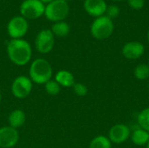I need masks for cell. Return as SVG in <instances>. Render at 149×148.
Masks as SVG:
<instances>
[{
	"label": "cell",
	"mask_w": 149,
	"mask_h": 148,
	"mask_svg": "<svg viewBox=\"0 0 149 148\" xmlns=\"http://www.w3.org/2000/svg\"><path fill=\"white\" fill-rule=\"evenodd\" d=\"M131 140L132 142L139 147L147 145V143L148 142L149 140V133L139 128L137 130H134L132 133H131Z\"/></svg>",
	"instance_id": "15"
},
{
	"label": "cell",
	"mask_w": 149,
	"mask_h": 148,
	"mask_svg": "<svg viewBox=\"0 0 149 148\" xmlns=\"http://www.w3.org/2000/svg\"><path fill=\"white\" fill-rule=\"evenodd\" d=\"M19 135L17 129L9 126L0 128V147L11 148L18 142Z\"/></svg>",
	"instance_id": "10"
},
{
	"label": "cell",
	"mask_w": 149,
	"mask_h": 148,
	"mask_svg": "<svg viewBox=\"0 0 149 148\" xmlns=\"http://www.w3.org/2000/svg\"><path fill=\"white\" fill-rule=\"evenodd\" d=\"M25 120H26V117H25L24 112L20 109H16L12 111L9 115V118H8L9 126L12 128L17 129L24 124Z\"/></svg>",
	"instance_id": "14"
},
{
	"label": "cell",
	"mask_w": 149,
	"mask_h": 148,
	"mask_svg": "<svg viewBox=\"0 0 149 148\" xmlns=\"http://www.w3.org/2000/svg\"><path fill=\"white\" fill-rule=\"evenodd\" d=\"M54 35L51 30L45 29L40 31L35 38V46L38 52L42 54L49 53L54 47Z\"/></svg>",
	"instance_id": "8"
},
{
	"label": "cell",
	"mask_w": 149,
	"mask_h": 148,
	"mask_svg": "<svg viewBox=\"0 0 149 148\" xmlns=\"http://www.w3.org/2000/svg\"><path fill=\"white\" fill-rule=\"evenodd\" d=\"M72 89H73L74 93L79 97H84L88 92L87 87L82 83H75L72 86Z\"/></svg>",
	"instance_id": "21"
},
{
	"label": "cell",
	"mask_w": 149,
	"mask_h": 148,
	"mask_svg": "<svg viewBox=\"0 0 149 148\" xmlns=\"http://www.w3.org/2000/svg\"><path fill=\"white\" fill-rule=\"evenodd\" d=\"M89 148H112V142L108 137L99 135L91 140Z\"/></svg>",
	"instance_id": "17"
},
{
	"label": "cell",
	"mask_w": 149,
	"mask_h": 148,
	"mask_svg": "<svg viewBox=\"0 0 149 148\" xmlns=\"http://www.w3.org/2000/svg\"><path fill=\"white\" fill-rule=\"evenodd\" d=\"M7 54L10 60L17 66H24L31 58V47L30 44L22 39H11L7 44Z\"/></svg>",
	"instance_id": "1"
},
{
	"label": "cell",
	"mask_w": 149,
	"mask_h": 148,
	"mask_svg": "<svg viewBox=\"0 0 149 148\" xmlns=\"http://www.w3.org/2000/svg\"><path fill=\"white\" fill-rule=\"evenodd\" d=\"M120 8L118 5L116 4H111L109 6H107V11H106V16L108 17L110 19H113V18H116L119 14H120Z\"/></svg>",
	"instance_id": "22"
},
{
	"label": "cell",
	"mask_w": 149,
	"mask_h": 148,
	"mask_svg": "<svg viewBox=\"0 0 149 148\" xmlns=\"http://www.w3.org/2000/svg\"><path fill=\"white\" fill-rule=\"evenodd\" d=\"M42 3H49L50 2H52V1H53V0H40Z\"/></svg>",
	"instance_id": "24"
},
{
	"label": "cell",
	"mask_w": 149,
	"mask_h": 148,
	"mask_svg": "<svg viewBox=\"0 0 149 148\" xmlns=\"http://www.w3.org/2000/svg\"><path fill=\"white\" fill-rule=\"evenodd\" d=\"M110 1H113V2H120V1H123V0H110Z\"/></svg>",
	"instance_id": "26"
},
{
	"label": "cell",
	"mask_w": 149,
	"mask_h": 148,
	"mask_svg": "<svg viewBox=\"0 0 149 148\" xmlns=\"http://www.w3.org/2000/svg\"><path fill=\"white\" fill-rule=\"evenodd\" d=\"M45 6L40 0H24L20 6L21 16L25 19H37L45 14Z\"/></svg>",
	"instance_id": "5"
},
{
	"label": "cell",
	"mask_w": 149,
	"mask_h": 148,
	"mask_svg": "<svg viewBox=\"0 0 149 148\" xmlns=\"http://www.w3.org/2000/svg\"><path fill=\"white\" fill-rule=\"evenodd\" d=\"M29 24L27 20L22 16L12 17L7 25V31L12 39L22 38L27 32Z\"/></svg>",
	"instance_id": "6"
},
{
	"label": "cell",
	"mask_w": 149,
	"mask_h": 148,
	"mask_svg": "<svg viewBox=\"0 0 149 148\" xmlns=\"http://www.w3.org/2000/svg\"><path fill=\"white\" fill-rule=\"evenodd\" d=\"M145 52V46L138 41L128 42L122 47V55L129 60L140 58Z\"/></svg>",
	"instance_id": "11"
},
{
	"label": "cell",
	"mask_w": 149,
	"mask_h": 148,
	"mask_svg": "<svg viewBox=\"0 0 149 148\" xmlns=\"http://www.w3.org/2000/svg\"><path fill=\"white\" fill-rule=\"evenodd\" d=\"M70 7L66 1L53 0L50 2L45 9V17L52 22L64 21L69 15Z\"/></svg>",
	"instance_id": "3"
},
{
	"label": "cell",
	"mask_w": 149,
	"mask_h": 148,
	"mask_svg": "<svg viewBox=\"0 0 149 148\" xmlns=\"http://www.w3.org/2000/svg\"><path fill=\"white\" fill-rule=\"evenodd\" d=\"M148 101H149V99H148Z\"/></svg>",
	"instance_id": "31"
},
{
	"label": "cell",
	"mask_w": 149,
	"mask_h": 148,
	"mask_svg": "<svg viewBox=\"0 0 149 148\" xmlns=\"http://www.w3.org/2000/svg\"><path fill=\"white\" fill-rule=\"evenodd\" d=\"M29 74L32 82L38 85H45L52 77V68L46 59L37 58L31 64Z\"/></svg>",
	"instance_id": "2"
},
{
	"label": "cell",
	"mask_w": 149,
	"mask_h": 148,
	"mask_svg": "<svg viewBox=\"0 0 149 148\" xmlns=\"http://www.w3.org/2000/svg\"><path fill=\"white\" fill-rule=\"evenodd\" d=\"M147 38H148V44H149V30H148V35H147Z\"/></svg>",
	"instance_id": "25"
},
{
	"label": "cell",
	"mask_w": 149,
	"mask_h": 148,
	"mask_svg": "<svg viewBox=\"0 0 149 148\" xmlns=\"http://www.w3.org/2000/svg\"><path fill=\"white\" fill-rule=\"evenodd\" d=\"M129 7L134 10H141L145 5V0H127Z\"/></svg>",
	"instance_id": "23"
},
{
	"label": "cell",
	"mask_w": 149,
	"mask_h": 148,
	"mask_svg": "<svg viewBox=\"0 0 149 148\" xmlns=\"http://www.w3.org/2000/svg\"><path fill=\"white\" fill-rule=\"evenodd\" d=\"M55 81L62 87H72L73 85L76 83L74 76L72 72L66 70L58 71L55 76Z\"/></svg>",
	"instance_id": "13"
},
{
	"label": "cell",
	"mask_w": 149,
	"mask_h": 148,
	"mask_svg": "<svg viewBox=\"0 0 149 148\" xmlns=\"http://www.w3.org/2000/svg\"><path fill=\"white\" fill-rule=\"evenodd\" d=\"M134 77L139 80H146L149 78V66L148 64H140L134 70Z\"/></svg>",
	"instance_id": "18"
},
{
	"label": "cell",
	"mask_w": 149,
	"mask_h": 148,
	"mask_svg": "<svg viewBox=\"0 0 149 148\" xmlns=\"http://www.w3.org/2000/svg\"><path fill=\"white\" fill-rule=\"evenodd\" d=\"M64 1H66V2H67V1H69V0H64Z\"/></svg>",
	"instance_id": "30"
},
{
	"label": "cell",
	"mask_w": 149,
	"mask_h": 148,
	"mask_svg": "<svg viewBox=\"0 0 149 148\" xmlns=\"http://www.w3.org/2000/svg\"><path fill=\"white\" fill-rule=\"evenodd\" d=\"M1 100H2V94L0 93V103H1Z\"/></svg>",
	"instance_id": "28"
},
{
	"label": "cell",
	"mask_w": 149,
	"mask_h": 148,
	"mask_svg": "<svg viewBox=\"0 0 149 148\" xmlns=\"http://www.w3.org/2000/svg\"><path fill=\"white\" fill-rule=\"evenodd\" d=\"M107 4L105 0H85L84 9L92 17H99L107 11Z\"/></svg>",
	"instance_id": "12"
},
{
	"label": "cell",
	"mask_w": 149,
	"mask_h": 148,
	"mask_svg": "<svg viewBox=\"0 0 149 148\" xmlns=\"http://www.w3.org/2000/svg\"><path fill=\"white\" fill-rule=\"evenodd\" d=\"M32 90V81L26 76L17 77L11 85V93L17 99H25Z\"/></svg>",
	"instance_id": "7"
},
{
	"label": "cell",
	"mask_w": 149,
	"mask_h": 148,
	"mask_svg": "<svg viewBox=\"0 0 149 148\" xmlns=\"http://www.w3.org/2000/svg\"><path fill=\"white\" fill-rule=\"evenodd\" d=\"M52 32L54 36L59 37V38H64L66 37L69 32H70V25L64 21L60 22H56L52 26Z\"/></svg>",
	"instance_id": "16"
},
{
	"label": "cell",
	"mask_w": 149,
	"mask_h": 148,
	"mask_svg": "<svg viewBox=\"0 0 149 148\" xmlns=\"http://www.w3.org/2000/svg\"><path fill=\"white\" fill-rule=\"evenodd\" d=\"M45 92L49 95L55 96V95H58L60 92L61 86L55 80H52L51 79L46 84H45Z\"/></svg>",
	"instance_id": "20"
},
{
	"label": "cell",
	"mask_w": 149,
	"mask_h": 148,
	"mask_svg": "<svg viewBox=\"0 0 149 148\" xmlns=\"http://www.w3.org/2000/svg\"><path fill=\"white\" fill-rule=\"evenodd\" d=\"M137 122L140 128L149 133V107L143 109L138 115Z\"/></svg>",
	"instance_id": "19"
},
{
	"label": "cell",
	"mask_w": 149,
	"mask_h": 148,
	"mask_svg": "<svg viewBox=\"0 0 149 148\" xmlns=\"http://www.w3.org/2000/svg\"><path fill=\"white\" fill-rule=\"evenodd\" d=\"M148 66H149V58H148Z\"/></svg>",
	"instance_id": "29"
},
{
	"label": "cell",
	"mask_w": 149,
	"mask_h": 148,
	"mask_svg": "<svg viewBox=\"0 0 149 148\" xmlns=\"http://www.w3.org/2000/svg\"><path fill=\"white\" fill-rule=\"evenodd\" d=\"M114 25L112 19L107 16L96 17L91 25V33L93 37L98 40L108 38L113 32Z\"/></svg>",
	"instance_id": "4"
},
{
	"label": "cell",
	"mask_w": 149,
	"mask_h": 148,
	"mask_svg": "<svg viewBox=\"0 0 149 148\" xmlns=\"http://www.w3.org/2000/svg\"><path fill=\"white\" fill-rule=\"evenodd\" d=\"M146 146H147V148H149V140H148V142L147 143V145H146Z\"/></svg>",
	"instance_id": "27"
},
{
	"label": "cell",
	"mask_w": 149,
	"mask_h": 148,
	"mask_svg": "<svg viewBox=\"0 0 149 148\" xmlns=\"http://www.w3.org/2000/svg\"><path fill=\"white\" fill-rule=\"evenodd\" d=\"M130 136L131 131L125 124H116L113 126L108 133V139L114 144H122L126 142Z\"/></svg>",
	"instance_id": "9"
}]
</instances>
